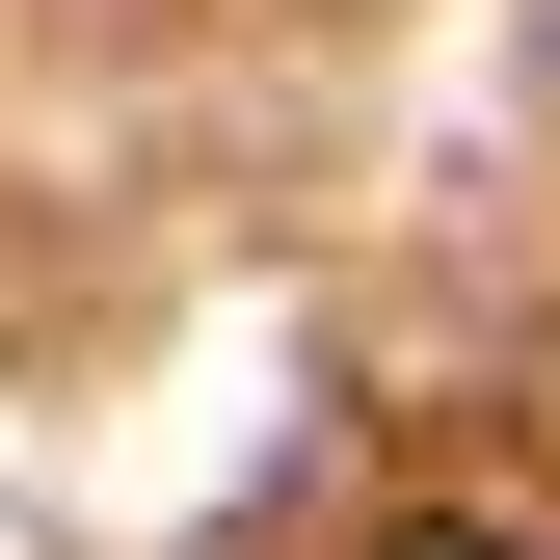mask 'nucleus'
Instances as JSON below:
<instances>
[{"mask_svg": "<svg viewBox=\"0 0 560 560\" xmlns=\"http://www.w3.org/2000/svg\"><path fill=\"white\" fill-rule=\"evenodd\" d=\"M374 560H560V534H480V508H428V534H374Z\"/></svg>", "mask_w": 560, "mask_h": 560, "instance_id": "nucleus-1", "label": "nucleus"}]
</instances>
